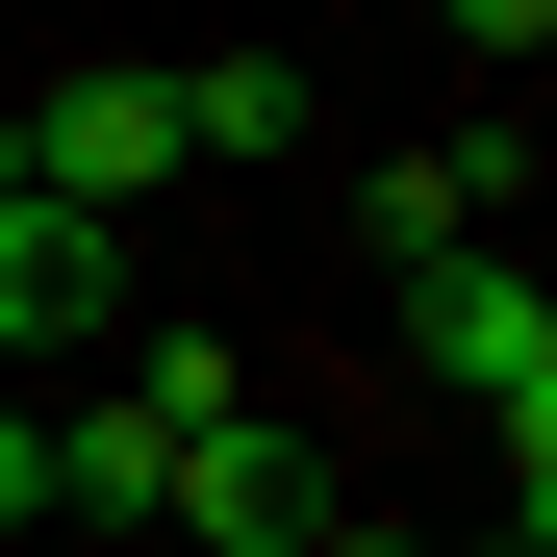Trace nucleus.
<instances>
[{"mask_svg":"<svg viewBox=\"0 0 557 557\" xmlns=\"http://www.w3.org/2000/svg\"><path fill=\"white\" fill-rule=\"evenodd\" d=\"M152 482H177V431H152L127 381H102V406H76V431H51V507H152Z\"/></svg>","mask_w":557,"mask_h":557,"instance_id":"0eeeda50","label":"nucleus"},{"mask_svg":"<svg viewBox=\"0 0 557 557\" xmlns=\"http://www.w3.org/2000/svg\"><path fill=\"white\" fill-rule=\"evenodd\" d=\"M0 203H26V127H0Z\"/></svg>","mask_w":557,"mask_h":557,"instance_id":"9d476101","label":"nucleus"},{"mask_svg":"<svg viewBox=\"0 0 557 557\" xmlns=\"http://www.w3.org/2000/svg\"><path fill=\"white\" fill-rule=\"evenodd\" d=\"M305 557H406V532H355V507H330V532H305Z\"/></svg>","mask_w":557,"mask_h":557,"instance_id":"1a4fd4ad","label":"nucleus"},{"mask_svg":"<svg viewBox=\"0 0 557 557\" xmlns=\"http://www.w3.org/2000/svg\"><path fill=\"white\" fill-rule=\"evenodd\" d=\"M177 532H228V557H305L330 532V482H305V431H278V406H228V431H177V482H152Z\"/></svg>","mask_w":557,"mask_h":557,"instance_id":"7ed1b4c3","label":"nucleus"},{"mask_svg":"<svg viewBox=\"0 0 557 557\" xmlns=\"http://www.w3.org/2000/svg\"><path fill=\"white\" fill-rule=\"evenodd\" d=\"M177 152H305V76H278V51H177Z\"/></svg>","mask_w":557,"mask_h":557,"instance_id":"423d86ee","label":"nucleus"},{"mask_svg":"<svg viewBox=\"0 0 557 557\" xmlns=\"http://www.w3.org/2000/svg\"><path fill=\"white\" fill-rule=\"evenodd\" d=\"M102 228H51V203H0V355H102Z\"/></svg>","mask_w":557,"mask_h":557,"instance_id":"20e7f679","label":"nucleus"},{"mask_svg":"<svg viewBox=\"0 0 557 557\" xmlns=\"http://www.w3.org/2000/svg\"><path fill=\"white\" fill-rule=\"evenodd\" d=\"M0 507H51V431H26V406H0Z\"/></svg>","mask_w":557,"mask_h":557,"instance_id":"6e6552de","label":"nucleus"},{"mask_svg":"<svg viewBox=\"0 0 557 557\" xmlns=\"http://www.w3.org/2000/svg\"><path fill=\"white\" fill-rule=\"evenodd\" d=\"M482 203H507V127H431V152H381V203H355V228L431 278V253H482Z\"/></svg>","mask_w":557,"mask_h":557,"instance_id":"39448f33","label":"nucleus"},{"mask_svg":"<svg viewBox=\"0 0 557 557\" xmlns=\"http://www.w3.org/2000/svg\"><path fill=\"white\" fill-rule=\"evenodd\" d=\"M152 177H177V76H51L26 102V203L51 228H127Z\"/></svg>","mask_w":557,"mask_h":557,"instance_id":"f03ea898","label":"nucleus"},{"mask_svg":"<svg viewBox=\"0 0 557 557\" xmlns=\"http://www.w3.org/2000/svg\"><path fill=\"white\" fill-rule=\"evenodd\" d=\"M431 381H456V406H507V482H532V456H557V278L431 253Z\"/></svg>","mask_w":557,"mask_h":557,"instance_id":"f257e3e1","label":"nucleus"}]
</instances>
